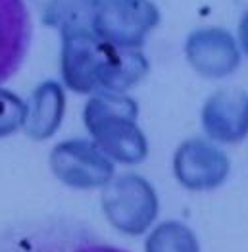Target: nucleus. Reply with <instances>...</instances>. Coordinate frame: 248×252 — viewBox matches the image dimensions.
I'll use <instances>...</instances> for the list:
<instances>
[{"mask_svg": "<svg viewBox=\"0 0 248 252\" xmlns=\"http://www.w3.org/2000/svg\"><path fill=\"white\" fill-rule=\"evenodd\" d=\"M229 168L227 154L202 139L181 143L173 156V173L188 190H212L219 187L227 179Z\"/></svg>", "mask_w": 248, "mask_h": 252, "instance_id": "6", "label": "nucleus"}, {"mask_svg": "<svg viewBox=\"0 0 248 252\" xmlns=\"http://www.w3.org/2000/svg\"><path fill=\"white\" fill-rule=\"evenodd\" d=\"M146 252H200L196 235L179 221H164L148 235Z\"/></svg>", "mask_w": 248, "mask_h": 252, "instance_id": "12", "label": "nucleus"}, {"mask_svg": "<svg viewBox=\"0 0 248 252\" xmlns=\"http://www.w3.org/2000/svg\"><path fill=\"white\" fill-rule=\"evenodd\" d=\"M65 94L63 87L56 81L41 83L25 102L23 131L35 141L50 139L63 122Z\"/></svg>", "mask_w": 248, "mask_h": 252, "instance_id": "10", "label": "nucleus"}, {"mask_svg": "<svg viewBox=\"0 0 248 252\" xmlns=\"http://www.w3.org/2000/svg\"><path fill=\"white\" fill-rule=\"evenodd\" d=\"M102 210L118 231L137 237L154 223L158 194L143 175L122 173L104 185Z\"/></svg>", "mask_w": 248, "mask_h": 252, "instance_id": "2", "label": "nucleus"}, {"mask_svg": "<svg viewBox=\"0 0 248 252\" xmlns=\"http://www.w3.org/2000/svg\"><path fill=\"white\" fill-rule=\"evenodd\" d=\"M25 120V102L10 89L0 87V139L14 135Z\"/></svg>", "mask_w": 248, "mask_h": 252, "instance_id": "13", "label": "nucleus"}, {"mask_svg": "<svg viewBox=\"0 0 248 252\" xmlns=\"http://www.w3.org/2000/svg\"><path fill=\"white\" fill-rule=\"evenodd\" d=\"M185 54L188 63L200 75L214 79L233 73L241 62V52L235 39L219 27L190 33L185 42Z\"/></svg>", "mask_w": 248, "mask_h": 252, "instance_id": "7", "label": "nucleus"}, {"mask_svg": "<svg viewBox=\"0 0 248 252\" xmlns=\"http://www.w3.org/2000/svg\"><path fill=\"white\" fill-rule=\"evenodd\" d=\"M110 46L112 44L96 39L89 31L62 35L60 71L63 85L79 94L98 93Z\"/></svg>", "mask_w": 248, "mask_h": 252, "instance_id": "5", "label": "nucleus"}, {"mask_svg": "<svg viewBox=\"0 0 248 252\" xmlns=\"http://www.w3.org/2000/svg\"><path fill=\"white\" fill-rule=\"evenodd\" d=\"M160 12L150 0H118L91 16V33L120 48H139L158 25Z\"/></svg>", "mask_w": 248, "mask_h": 252, "instance_id": "3", "label": "nucleus"}, {"mask_svg": "<svg viewBox=\"0 0 248 252\" xmlns=\"http://www.w3.org/2000/svg\"><path fill=\"white\" fill-rule=\"evenodd\" d=\"M137 118L139 104L125 93H96L83 112L93 143L120 164H141L148 154V141Z\"/></svg>", "mask_w": 248, "mask_h": 252, "instance_id": "1", "label": "nucleus"}, {"mask_svg": "<svg viewBox=\"0 0 248 252\" xmlns=\"http://www.w3.org/2000/svg\"><path fill=\"white\" fill-rule=\"evenodd\" d=\"M50 169L71 189L104 187L114 177V162L93 141L69 139L58 143L50 152Z\"/></svg>", "mask_w": 248, "mask_h": 252, "instance_id": "4", "label": "nucleus"}, {"mask_svg": "<svg viewBox=\"0 0 248 252\" xmlns=\"http://www.w3.org/2000/svg\"><path fill=\"white\" fill-rule=\"evenodd\" d=\"M239 35H241V44L245 48V52L248 54V12L243 16L241 25H239Z\"/></svg>", "mask_w": 248, "mask_h": 252, "instance_id": "14", "label": "nucleus"}, {"mask_svg": "<svg viewBox=\"0 0 248 252\" xmlns=\"http://www.w3.org/2000/svg\"><path fill=\"white\" fill-rule=\"evenodd\" d=\"M31 18L23 0H0V83L8 81L27 54Z\"/></svg>", "mask_w": 248, "mask_h": 252, "instance_id": "9", "label": "nucleus"}, {"mask_svg": "<svg viewBox=\"0 0 248 252\" xmlns=\"http://www.w3.org/2000/svg\"><path fill=\"white\" fill-rule=\"evenodd\" d=\"M202 127L217 143H239L248 135V94L239 89H221L208 98L200 112Z\"/></svg>", "mask_w": 248, "mask_h": 252, "instance_id": "8", "label": "nucleus"}, {"mask_svg": "<svg viewBox=\"0 0 248 252\" xmlns=\"http://www.w3.org/2000/svg\"><path fill=\"white\" fill-rule=\"evenodd\" d=\"M37 252H127L106 245L79 225H60L50 237H42L35 247Z\"/></svg>", "mask_w": 248, "mask_h": 252, "instance_id": "11", "label": "nucleus"}]
</instances>
